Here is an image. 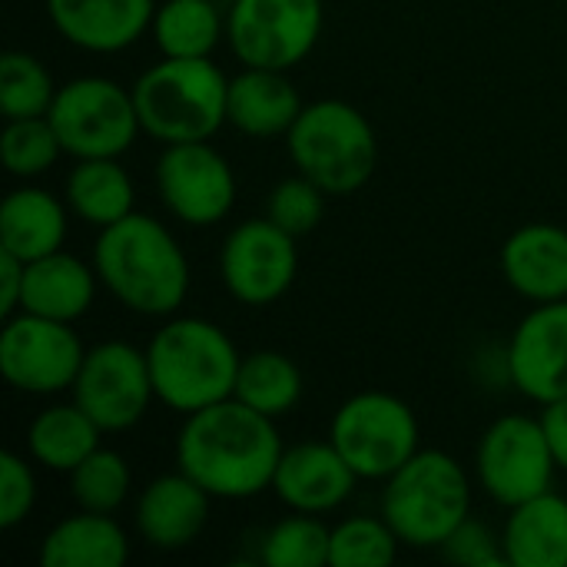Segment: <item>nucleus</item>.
Instances as JSON below:
<instances>
[{
  "label": "nucleus",
  "instance_id": "1",
  "mask_svg": "<svg viewBox=\"0 0 567 567\" xmlns=\"http://www.w3.org/2000/svg\"><path fill=\"white\" fill-rule=\"evenodd\" d=\"M276 419L249 409L236 395L186 415L176 439V465L213 498L243 502L272 488L282 458Z\"/></svg>",
  "mask_w": 567,
  "mask_h": 567
},
{
  "label": "nucleus",
  "instance_id": "2",
  "mask_svg": "<svg viewBox=\"0 0 567 567\" xmlns=\"http://www.w3.org/2000/svg\"><path fill=\"white\" fill-rule=\"evenodd\" d=\"M93 269L110 296L140 316H173L189 292V262L176 236L136 209L100 229Z\"/></svg>",
  "mask_w": 567,
  "mask_h": 567
},
{
  "label": "nucleus",
  "instance_id": "3",
  "mask_svg": "<svg viewBox=\"0 0 567 567\" xmlns=\"http://www.w3.org/2000/svg\"><path fill=\"white\" fill-rule=\"evenodd\" d=\"M146 359L156 399L179 415H193L229 399L243 362L233 339L199 316L169 319L150 339Z\"/></svg>",
  "mask_w": 567,
  "mask_h": 567
},
{
  "label": "nucleus",
  "instance_id": "4",
  "mask_svg": "<svg viewBox=\"0 0 567 567\" xmlns=\"http://www.w3.org/2000/svg\"><path fill=\"white\" fill-rule=\"evenodd\" d=\"M143 133L173 146L213 140L226 120L229 80L209 56H163L133 86Z\"/></svg>",
  "mask_w": 567,
  "mask_h": 567
},
{
  "label": "nucleus",
  "instance_id": "5",
  "mask_svg": "<svg viewBox=\"0 0 567 567\" xmlns=\"http://www.w3.org/2000/svg\"><path fill=\"white\" fill-rule=\"evenodd\" d=\"M472 512L465 468L439 449H419L382 492V518L409 548H442Z\"/></svg>",
  "mask_w": 567,
  "mask_h": 567
},
{
  "label": "nucleus",
  "instance_id": "6",
  "mask_svg": "<svg viewBox=\"0 0 567 567\" xmlns=\"http://www.w3.org/2000/svg\"><path fill=\"white\" fill-rule=\"evenodd\" d=\"M286 146L296 169L329 196H349L362 189L379 163L372 123L346 100H319L302 106L286 133Z\"/></svg>",
  "mask_w": 567,
  "mask_h": 567
},
{
  "label": "nucleus",
  "instance_id": "7",
  "mask_svg": "<svg viewBox=\"0 0 567 567\" xmlns=\"http://www.w3.org/2000/svg\"><path fill=\"white\" fill-rule=\"evenodd\" d=\"M47 120L53 123L63 153L73 159H116L143 130L133 90H123L106 76H76L63 83Z\"/></svg>",
  "mask_w": 567,
  "mask_h": 567
},
{
  "label": "nucleus",
  "instance_id": "8",
  "mask_svg": "<svg viewBox=\"0 0 567 567\" xmlns=\"http://www.w3.org/2000/svg\"><path fill=\"white\" fill-rule=\"evenodd\" d=\"M329 442L359 478L385 482L419 452V422L399 395L359 392L336 409Z\"/></svg>",
  "mask_w": 567,
  "mask_h": 567
},
{
  "label": "nucleus",
  "instance_id": "9",
  "mask_svg": "<svg viewBox=\"0 0 567 567\" xmlns=\"http://www.w3.org/2000/svg\"><path fill=\"white\" fill-rule=\"evenodd\" d=\"M322 0H233L226 40L243 66L292 70L322 37Z\"/></svg>",
  "mask_w": 567,
  "mask_h": 567
},
{
  "label": "nucleus",
  "instance_id": "10",
  "mask_svg": "<svg viewBox=\"0 0 567 567\" xmlns=\"http://www.w3.org/2000/svg\"><path fill=\"white\" fill-rule=\"evenodd\" d=\"M86 349L73 322H56L33 312H13L0 332V375L27 395H53L73 389Z\"/></svg>",
  "mask_w": 567,
  "mask_h": 567
},
{
  "label": "nucleus",
  "instance_id": "11",
  "mask_svg": "<svg viewBox=\"0 0 567 567\" xmlns=\"http://www.w3.org/2000/svg\"><path fill=\"white\" fill-rule=\"evenodd\" d=\"M555 452L548 445L542 419L502 415L478 442L482 488L505 508H515L542 492H551Z\"/></svg>",
  "mask_w": 567,
  "mask_h": 567
},
{
  "label": "nucleus",
  "instance_id": "12",
  "mask_svg": "<svg viewBox=\"0 0 567 567\" xmlns=\"http://www.w3.org/2000/svg\"><path fill=\"white\" fill-rule=\"evenodd\" d=\"M153 399L156 389L146 352L120 339L86 349V359L73 382V402L103 432L133 429L146 415Z\"/></svg>",
  "mask_w": 567,
  "mask_h": 567
},
{
  "label": "nucleus",
  "instance_id": "13",
  "mask_svg": "<svg viewBox=\"0 0 567 567\" xmlns=\"http://www.w3.org/2000/svg\"><path fill=\"white\" fill-rule=\"evenodd\" d=\"M299 269L296 236L279 229L269 216L239 223L219 252V276L226 292L252 309L279 302Z\"/></svg>",
  "mask_w": 567,
  "mask_h": 567
},
{
  "label": "nucleus",
  "instance_id": "14",
  "mask_svg": "<svg viewBox=\"0 0 567 567\" xmlns=\"http://www.w3.org/2000/svg\"><path fill=\"white\" fill-rule=\"evenodd\" d=\"M156 186L166 209L186 226H213L229 216L236 203L233 166L209 140L173 143L156 159Z\"/></svg>",
  "mask_w": 567,
  "mask_h": 567
},
{
  "label": "nucleus",
  "instance_id": "15",
  "mask_svg": "<svg viewBox=\"0 0 567 567\" xmlns=\"http://www.w3.org/2000/svg\"><path fill=\"white\" fill-rule=\"evenodd\" d=\"M512 385L538 402H558L567 395V299L538 302L512 332L508 352Z\"/></svg>",
  "mask_w": 567,
  "mask_h": 567
},
{
  "label": "nucleus",
  "instance_id": "16",
  "mask_svg": "<svg viewBox=\"0 0 567 567\" xmlns=\"http://www.w3.org/2000/svg\"><path fill=\"white\" fill-rule=\"evenodd\" d=\"M355 482L359 475L332 442H302L282 452L272 475V492L292 512L322 515L339 508L355 492Z\"/></svg>",
  "mask_w": 567,
  "mask_h": 567
},
{
  "label": "nucleus",
  "instance_id": "17",
  "mask_svg": "<svg viewBox=\"0 0 567 567\" xmlns=\"http://www.w3.org/2000/svg\"><path fill=\"white\" fill-rule=\"evenodd\" d=\"M153 0H47L56 33L90 53H116L133 47L153 23Z\"/></svg>",
  "mask_w": 567,
  "mask_h": 567
},
{
  "label": "nucleus",
  "instance_id": "18",
  "mask_svg": "<svg viewBox=\"0 0 567 567\" xmlns=\"http://www.w3.org/2000/svg\"><path fill=\"white\" fill-rule=\"evenodd\" d=\"M213 495L186 472L153 478L136 502V528L146 545L159 551H179L193 545L209 522Z\"/></svg>",
  "mask_w": 567,
  "mask_h": 567
},
{
  "label": "nucleus",
  "instance_id": "19",
  "mask_svg": "<svg viewBox=\"0 0 567 567\" xmlns=\"http://www.w3.org/2000/svg\"><path fill=\"white\" fill-rule=\"evenodd\" d=\"M505 282L532 302L567 299V229L555 223H528L502 246Z\"/></svg>",
  "mask_w": 567,
  "mask_h": 567
},
{
  "label": "nucleus",
  "instance_id": "20",
  "mask_svg": "<svg viewBox=\"0 0 567 567\" xmlns=\"http://www.w3.org/2000/svg\"><path fill=\"white\" fill-rule=\"evenodd\" d=\"M299 113L302 100L286 70L243 66V73L229 80L226 120L246 136H286Z\"/></svg>",
  "mask_w": 567,
  "mask_h": 567
},
{
  "label": "nucleus",
  "instance_id": "21",
  "mask_svg": "<svg viewBox=\"0 0 567 567\" xmlns=\"http://www.w3.org/2000/svg\"><path fill=\"white\" fill-rule=\"evenodd\" d=\"M96 279H100L96 269L56 249L50 256L27 262L20 309L56 319V322H76L80 316L90 312L96 299Z\"/></svg>",
  "mask_w": 567,
  "mask_h": 567
},
{
  "label": "nucleus",
  "instance_id": "22",
  "mask_svg": "<svg viewBox=\"0 0 567 567\" xmlns=\"http://www.w3.org/2000/svg\"><path fill=\"white\" fill-rule=\"evenodd\" d=\"M502 545L512 567H567V498L542 492L515 505Z\"/></svg>",
  "mask_w": 567,
  "mask_h": 567
},
{
  "label": "nucleus",
  "instance_id": "23",
  "mask_svg": "<svg viewBox=\"0 0 567 567\" xmlns=\"http://www.w3.org/2000/svg\"><path fill=\"white\" fill-rule=\"evenodd\" d=\"M130 558L126 532L100 512H83L53 525L37 551L40 567H123Z\"/></svg>",
  "mask_w": 567,
  "mask_h": 567
},
{
  "label": "nucleus",
  "instance_id": "24",
  "mask_svg": "<svg viewBox=\"0 0 567 567\" xmlns=\"http://www.w3.org/2000/svg\"><path fill=\"white\" fill-rule=\"evenodd\" d=\"M66 209L63 203L37 186L13 189L0 206V249L23 262L63 249Z\"/></svg>",
  "mask_w": 567,
  "mask_h": 567
},
{
  "label": "nucleus",
  "instance_id": "25",
  "mask_svg": "<svg viewBox=\"0 0 567 567\" xmlns=\"http://www.w3.org/2000/svg\"><path fill=\"white\" fill-rule=\"evenodd\" d=\"M136 193L130 173L113 159H76L66 176V206L90 226L103 229L133 213Z\"/></svg>",
  "mask_w": 567,
  "mask_h": 567
},
{
  "label": "nucleus",
  "instance_id": "26",
  "mask_svg": "<svg viewBox=\"0 0 567 567\" xmlns=\"http://www.w3.org/2000/svg\"><path fill=\"white\" fill-rule=\"evenodd\" d=\"M103 429L73 402V405H53L43 409L27 432V449L33 462H40L50 472L70 475L86 455L100 449Z\"/></svg>",
  "mask_w": 567,
  "mask_h": 567
},
{
  "label": "nucleus",
  "instance_id": "27",
  "mask_svg": "<svg viewBox=\"0 0 567 567\" xmlns=\"http://www.w3.org/2000/svg\"><path fill=\"white\" fill-rule=\"evenodd\" d=\"M150 30L163 56H213L226 37V20L213 0H163Z\"/></svg>",
  "mask_w": 567,
  "mask_h": 567
},
{
  "label": "nucleus",
  "instance_id": "28",
  "mask_svg": "<svg viewBox=\"0 0 567 567\" xmlns=\"http://www.w3.org/2000/svg\"><path fill=\"white\" fill-rule=\"evenodd\" d=\"M233 395L239 402H246L249 409H256L269 419H279L299 405L302 372L289 355H282L276 349H259V352L243 355Z\"/></svg>",
  "mask_w": 567,
  "mask_h": 567
},
{
  "label": "nucleus",
  "instance_id": "29",
  "mask_svg": "<svg viewBox=\"0 0 567 567\" xmlns=\"http://www.w3.org/2000/svg\"><path fill=\"white\" fill-rule=\"evenodd\" d=\"M56 90L60 86H53L50 70L37 56L23 50H7L0 56V113L7 120L47 116Z\"/></svg>",
  "mask_w": 567,
  "mask_h": 567
},
{
  "label": "nucleus",
  "instance_id": "30",
  "mask_svg": "<svg viewBox=\"0 0 567 567\" xmlns=\"http://www.w3.org/2000/svg\"><path fill=\"white\" fill-rule=\"evenodd\" d=\"M133 472L113 449H96L70 472V495L83 512L113 515L130 498Z\"/></svg>",
  "mask_w": 567,
  "mask_h": 567
},
{
  "label": "nucleus",
  "instance_id": "31",
  "mask_svg": "<svg viewBox=\"0 0 567 567\" xmlns=\"http://www.w3.org/2000/svg\"><path fill=\"white\" fill-rule=\"evenodd\" d=\"M332 528L316 515L296 512L276 522L262 538V565L269 567H322L329 565Z\"/></svg>",
  "mask_w": 567,
  "mask_h": 567
},
{
  "label": "nucleus",
  "instance_id": "32",
  "mask_svg": "<svg viewBox=\"0 0 567 567\" xmlns=\"http://www.w3.org/2000/svg\"><path fill=\"white\" fill-rule=\"evenodd\" d=\"M399 545L385 518H349L332 528L329 567H389L399 558Z\"/></svg>",
  "mask_w": 567,
  "mask_h": 567
},
{
  "label": "nucleus",
  "instance_id": "33",
  "mask_svg": "<svg viewBox=\"0 0 567 567\" xmlns=\"http://www.w3.org/2000/svg\"><path fill=\"white\" fill-rule=\"evenodd\" d=\"M60 153H63L60 136L47 116L7 120L3 136H0V159L13 176L20 179L40 176L56 163Z\"/></svg>",
  "mask_w": 567,
  "mask_h": 567
},
{
  "label": "nucleus",
  "instance_id": "34",
  "mask_svg": "<svg viewBox=\"0 0 567 567\" xmlns=\"http://www.w3.org/2000/svg\"><path fill=\"white\" fill-rule=\"evenodd\" d=\"M326 189L316 186L309 176H289L282 183H276V189L269 193V206H266V216L286 229L289 236H306L312 233L319 223H322V213H326Z\"/></svg>",
  "mask_w": 567,
  "mask_h": 567
},
{
  "label": "nucleus",
  "instance_id": "35",
  "mask_svg": "<svg viewBox=\"0 0 567 567\" xmlns=\"http://www.w3.org/2000/svg\"><path fill=\"white\" fill-rule=\"evenodd\" d=\"M37 502V478L17 452H0V528L13 532Z\"/></svg>",
  "mask_w": 567,
  "mask_h": 567
},
{
  "label": "nucleus",
  "instance_id": "36",
  "mask_svg": "<svg viewBox=\"0 0 567 567\" xmlns=\"http://www.w3.org/2000/svg\"><path fill=\"white\" fill-rule=\"evenodd\" d=\"M442 551H445V558H452V561L468 567L508 565V561H505V545H502L485 525H475V522H465V525L442 545Z\"/></svg>",
  "mask_w": 567,
  "mask_h": 567
},
{
  "label": "nucleus",
  "instance_id": "37",
  "mask_svg": "<svg viewBox=\"0 0 567 567\" xmlns=\"http://www.w3.org/2000/svg\"><path fill=\"white\" fill-rule=\"evenodd\" d=\"M23 272H27V262L17 259L13 252H3L0 249V316L3 319H10L20 309V299H23Z\"/></svg>",
  "mask_w": 567,
  "mask_h": 567
},
{
  "label": "nucleus",
  "instance_id": "38",
  "mask_svg": "<svg viewBox=\"0 0 567 567\" xmlns=\"http://www.w3.org/2000/svg\"><path fill=\"white\" fill-rule=\"evenodd\" d=\"M542 425H545V435H548V445L555 452V462L558 468L567 472V395L558 402H548L545 412H542Z\"/></svg>",
  "mask_w": 567,
  "mask_h": 567
}]
</instances>
